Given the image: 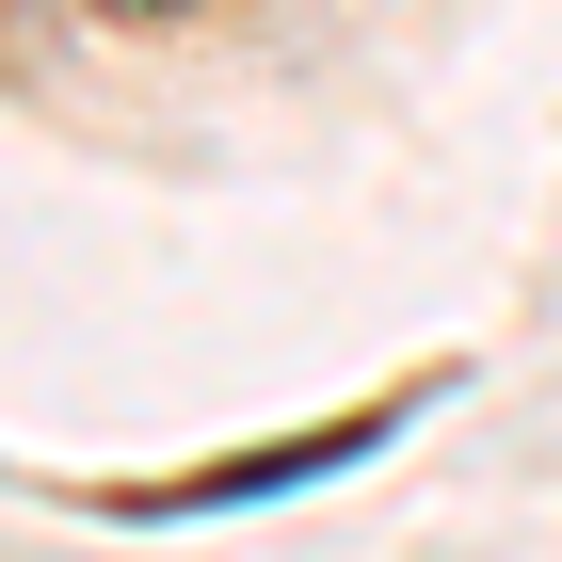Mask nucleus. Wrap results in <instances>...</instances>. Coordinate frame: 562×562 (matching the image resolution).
<instances>
[{"label":"nucleus","instance_id":"1","mask_svg":"<svg viewBox=\"0 0 562 562\" xmlns=\"http://www.w3.org/2000/svg\"><path fill=\"white\" fill-rule=\"evenodd\" d=\"M386 418H338V434H305V450H241V467H210V482H177V498H145V515H225V498H273V482H322V467H353Z\"/></svg>","mask_w":562,"mask_h":562}]
</instances>
